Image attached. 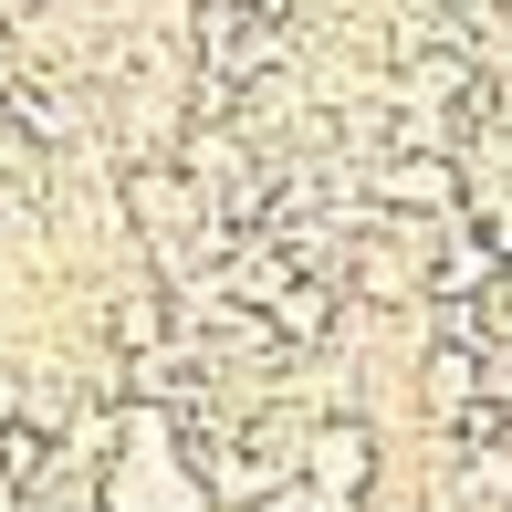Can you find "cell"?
Instances as JSON below:
<instances>
[{"label": "cell", "mask_w": 512, "mask_h": 512, "mask_svg": "<svg viewBox=\"0 0 512 512\" xmlns=\"http://www.w3.org/2000/svg\"><path fill=\"white\" fill-rule=\"evenodd\" d=\"M304 492L314 512H366V492H377V429H366L356 408H324L314 418V439H304Z\"/></svg>", "instance_id": "6da1fadb"}, {"label": "cell", "mask_w": 512, "mask_h": 512, "mask_svg": "<svg viewBox=\"0 0 512 512\" xmlns=\"http://www.w3.org/2000/svg\"><path fill=\"white\" fill-rule=\"evenodd\" d=\"M481 398H492V356H481V345H450V335H429V356H418V408L429 418H471Z\"/></svg>", "instance_id": "3957f363"}, {"label": "cell", "mask_w": 512, "mask_h": 512, "mask_svg": "<svg viewBox=\"0 0 512 512\" xmlns=\"http://www.w3.org/2000/svg\"><path fill=\"white\" fill-rule=\"evenodd\" d=\"M366 199L398 209V220H471V178H460V157H377L366 168Z\"/></svg>", "instance_id": "7a4b0ae2"}]
</instances>
